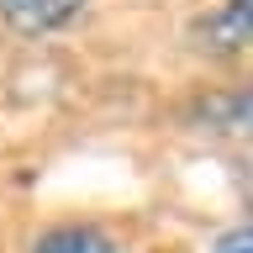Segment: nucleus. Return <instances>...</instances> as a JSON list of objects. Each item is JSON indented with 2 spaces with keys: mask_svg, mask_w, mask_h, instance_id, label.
<instances>
[{
  "mask_svg": "<svg viewBox=\"0 0 253 253\" xmlns=\"http://www.w3.org/2000/svg\"><path fill=\"white\" fill-rule=\"evenodd\" d=\"M90 0H0V21L21 37H47V32L69 27Z\"/></svg>",
  "mask_w": 253,
  "mask_h": 253,
  "instance_id": "1",
  "label": "nucleus"
},
{
  "mask_svg": "<svg viewBox=\"0 0 253 253\" xmlns=\"http://www.w3.org/2000/svg\"><path fill=\"white\" fill-rule=\"evenodd\" d=\"M206 47L216 53H237L253 42V0H221L216 11L206 16Z\"/></svg>",
  "mask_w": 253,
  "mask_h": 253,
  "instance_id": "2",
  "label": "nucleus"
},
{
  "mask_svg": "<svg viewBox=\"0 0 253 253\" xmlns=\"http://www.w3.org/2000/svg\"><path fill=\"white\" fill-rule=\"evenodd\" d=\"M32 253H132V248L116 243L111 232H100V227H90V221H63V227L37 237Z\"/></svg>",
  "mask_w": 253,
  "mask_h": 253,
  "instance_id": "3",
  "label": "nucleus"
},
{
  "mask_svg": "<svg viewBox=\"0 0 253 253\" xmlns=\"http://www.w3.org/2000/svg\"><path fill=\"white\" fill-rule=\"evenodd\" d=\"M201 116L216 132H253V84H237L227 95H211L201 106Z\"/></svg>",
  "mask_w": 253,
  "mask_h": 253,
  "instance_id": "4",
  "label": "nucleus"
},
{
  "mask_svg": "<svg viewBox=\"0 0 253 253\" xmlns=\"http://www.w3.org/2000/svg\"><path fill=\"white\" fill-rule=\"evenodd\" d=\"M211 253H253V227H232L211 243Z\"/></svg>",
  "mask_w": 253,
  "mask_h": 253,
  "instance_id": "5",
  "label": "nucleus"
}]
</instances>
